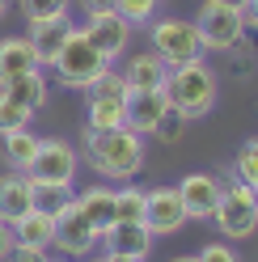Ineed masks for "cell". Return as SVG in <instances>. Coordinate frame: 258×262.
Instances as JSON below:
<instances>
[{
    "label": "cell",
    "mask_w": 258,
    "mask_h": 262,
    "mask_svg": "<svg viewBox=\"0 0 258 262\" xmlns=\"http://www.w3.org/2000/svg\"><path fill=\"white\" fill-rule=\"evenodd\" d=\"M106 68H110V59L89 42V34H85L80 26L68 30V38H63L59 55H55V63H51V72H55V80H59L63 89H89Z\"/></svg>",
    "instance_id": "cell-3"
},
{
    "label": "cell",
    "mask_w": 258,
    "mask_h": 262,
    "mask_svg": "<svg viewBox=\"0 0 258 262\" xmlns=\"http://www.w3.org/2000/svg\"><path fill=\"white\" fill-rule=\"evenodd\" d=\"M34 207V186H30V178L26 173H5L0 178V220L13 224V220H22L26 211Z\"/></svg>",
    "instance_id": "cell-16"
},
{
    "label": "cell",
    "mask_w": 258,
    "mask_h": 262,
    "mask_svg": "<svg viewBox=\"0 0 258 262\" xmlns=\"http://www.w3.org/2000/svg\"><path fill=\"white\" fill-rule=\"evenodd\" d=\"M212 5H229V9H241L246 0H212Z\"/></svg>",
    "instance_id": "cell-36"
},
{
    "label": "cell",
    "mask_w": 258,
    "mask_h": 262,
    "mask_svg": "<svg viewBox=\"0 0 258 262\" xmlns=\"http://www.w3.org/2000/svg\"><path fill=\"white\" fill-rule=\"evenodd\" d=\"M220 190H224V182H220L216 173H186L182 182H178L186 220H212V211L220 203Z\"/></svg>",
    "instance_id": "cell-13"
},
{
    "label": "cell",
    "mask_w": 258,
    "mask_h": 262,
    "mask_svg": "<svg viewBox=\"0 0 258 262\" xmlns=\"http://www.w3.org/2000/svg\"><path fill=\"white\" fill-rule=\"evenodd\" d=\"M241 17H246V30H258V0H246V5H241Z\"/></svg>",
    "instance_id": "cell-34"
},
{
    "label": "cell",
    "mask_w": 258,
    "mask_h": 262,
    "mask_svg": "<svg viewBox=\"0 0 258 262\" xmlns=\"http://www.w3.org/2000/svg\"><path fill=\"white\" fill-rule=\"evenodd\" d=\"M174 262H199V258L195 254H182V258H174Z\"/></svg>",
    "instance_id": "cell-37"
},
{
    "label": "cell",
    "mask_w": 258,
    "mask_h": 262,
    "mask_svg": "<svg viewBox=\"0 0 258 262\" xmlns=\"http://www.w3.org/2000/svg\"><path fill=\"white\" fill-rule=\"evenodd\" d=\"M0 93L26 110H42L47 106V76H42V68L26 72V76H9V80H0Z\"/></svg>",
    "instance_id": "cell-18"
},
{
    "label": "cell",
    "mask_w": 258,
    "mask_h": 262,
    "mask_svg": "<svg viewBox=\"0 0 258 262\" xmlns=\"http://www.w3.org/2000/svg\"><path fill=\"white\" fill-rule=\"evenodd\" d=\"M195 258H199V262H241V258H237V250H233V245H224V241L203 245V250H199Z\"/></svg>",
    "instance_id": "cell-29"
},
{
    "label": "cell",
    "mask_w": 258,
    "mask_h": 262,
    "mask_svg": "<svg viewBox=\"0 0 258 262\" xmlns=\"http://www.w3.org/2000/svg\"><path fill=\"white\" fill-rule=\"evenodd\" d=\"M72 199H76V207L85 211V220L98 228V233H106V228L115 224V190L110 186H89V190L72 194Z\"/></svg>",
    "instance_id": "cell-21"
},
{
    "label": "cell",
    "mask_w": 258,
    "mask_h": 262,
    "mask_svg": "<svg viewBox=\"0 0 258 262\" xmlns=\"http://www.w3.org/2000/svg\"><path fill=\"white\" fill-rule=\"evenodd\" d=\"M153 233L144 224H123V220H115L102 233V250H110V254H127V258H136V262H144L153 254Z\"/></svg>",
    "instance_id": "cell-15"
},
{
    "label": "cell",
    "mask_w": 258,
    "mask_h": 262,
    "mask_svg": "<svg viewBox=\"0 0 258 262\" xmlns=\"http://www.w3.org/2000/svg\"><path fill=\"white\" fill-rule=\"evenodd\" d=\"M80 144H85V161L102 178H136L144 169V136H136L132 127H110V131L85 127Z\"/></svg>",
    "instance_id": "cell-1"
},
{
    "label": "cell",
    "mask_w": 258,
    "mask_h": 262,
    "mask_svg": "<svg viewBox=\"0 0 258 262\" xmlns=\"http://www.w3.org/2000/svg\"><path fill=\"white\" fill-rule=\"evenodd\" d=\"M34 152H38V136H30V127L9 131V136H5V157H9V165L17 169V173H26V169H30Z\"/></svg>",
    "instance_id": "cell-22"
},
{
    "label": "cell",
    "mask_w": 258,
    "mask_h": 262,
    "mask_svg": "<svg viewBox=\"0 0 258 262\" xmlns=\"http://www.w3.org/2000/svg\"><path fill=\"white\" fill-rule=\"evenodd\" d=\"M102 245V233L85 220V211L76 207V199H68L55 211V245L51 250H63V258H89Z\"/></svg>",
    "instance_id": "cell-9"
},
{
    "label": "cell",
    "mask_w": 258,
    "mask_h": 262,
    "mask_svg": "<svg viewBox=\"0 0 258 262\" xmlns=\"http://www.w3.org/2000/svg\"><path fill=\"white\" fill-rule=\"evenodd\" d=\"M199 42L203 51H229L246 38V17H241V9H229V5H212V0H203L199 9Z\"/></svg>",
    "instance_id": "cell-8"
},
{
    "label": "cell",
    "mask_w": 258,
    "mask_h": 262,
    "mask_svg": "<svg viewBox=\"0 0 258 262\" xmlns=\"http://www.w3.org/2000/svg\"><path fill=\"white\" fill-rule=\"evenodd\" d=\"M30 119H34V110H26V106H17V102H9V97L0 93V136L30 127Z\"/></svg>",
    "instance_id": "cell-25"
},
{
    "label": "cell",
    "mask_w": 258,
    "mask_h": 262,
    "mask_svg": "<svg viewBox=\"0 0 258 262\" xmlns=\"http://www.w3.org/2000/svg\"><path fill=\"white\" fill-rule=\"evenodd\" d=\"M212 224L220 228V237H229V241H246L258 233V194L254 186L246 182H233L220 190V203L212 211Z\"/></svg>",
    "instance_id": "cell-5"
},
{
    "label": "cell",
    "mask_w": 258,
    "mask_h": 262,
    "mask_svg": "<svg viewBox=\"0 0 258 262\" xmlns=\"http://www.w3.org/2000/svg\"><path fill=\"white\" fill-rule=\"evenodd\" d=\"M26 178L38 182V186H68L72 190V182H76V152H72V144H63L55 136L38 140V152H34V161H30Z\"/></svg>",
    "instance_id": "cell-7"
},
{
    "label": "cell",
    "mask_w": 258,
    "mask_h": 262,
    "mask_svg": "<svg viewBox=\"0 0 258 262\" xmlns=\"http://www.w3.org/2000/svg\"><path fill=\"white\" fill-rule=\"evenodd\" d=\"M169 119H174V106H169L165 89H132L127 93V127L136 136H157Z\"/></svg>",
    "instance_id": "cell-11"
},
{
    "label": "cell",
    "mask_w": 258,
    "mask_h": 262,
    "mask_svg": "<svg viewBox=\"0 0 258 262\" xmlns=\"http://www.w3.org/2000/svg\"><path fill=\"white\" fill-rule=\"evenodd\" d=\"M13 250H17V237H13V224H5L0 220V262H5Z\"/></svg>",
    "instance_id": "cell-32"
},
{
    "label": "cell",
    "mask_w": 258,
    "mask_h": 262,
    "mask_svg": "<svg viewBox=\"0 0 258 262\" xmlns=\"http://www.w3.org/2000/svg\"><path fill=\"white\" fill-rule=\"evenodd\" d=\"M229 55H237V68H241V76H250V68H254V59H258V51H254V47H250L246 38H241L237 47H229Z\"/></svg>",
    "instance_id": "cell-30"
},
{
    "label": "cell",
    "mask_w": 258,
    "mask_h": 262,
    "mask_svg": "<svg viewBox=\"0 0 258 262\" xmlns=\"http://www.w3.org/2000/svg\"><path fill=\"white\" fill-rule=\"evenodd\" d=\"M30 186H34V207H38V211H51V216L72 199L68 186H38V182H30Z\"/></svg>",
    "instance_id": "cell-27"
},
{
    "label": "cell",
    "mask_w": 258,
    "mask_h": 262,
    "mask_svg": "<svg viewBox=\"0 0 258 262\" xmlns=\"http://www.w3.org/2000/svg\"><path fill=\"white\" fill-rule=\"evenodd\" d=\"M233 173H237V182L258 186V136L241 144V152L233 157Z\"/></svg>",
    "instance_id": "cell-24"
},
{
    "label": "cell",
    "mask_w": 258,
    "mask_h": 262,
    "mask_svg": "<svg viewBox=\"0 0 258 262\" xmlns=\"http://www.w3.org/2000/svg\"><path fill=\"white\" fill-rule=\"evenodd\" d=\"M254 194H258V186H254Z\"/></svg>",
    "instance_id": "cell-39"
},
{
    "label": "cell",
    "mask_w": 258,
    "mask_h": 262,
    "mask_svg": "<svg viewBox=\"0 0 258 262\" xmlns=\"http://www.w3.org/2000/svg\"><path fill=\"white\" fill-rule=\"evenodd\" d=\"M115 220L123 224H144V186H119L115 190Z\"/></svg>",
    "instance_id": "cell-23"
},
{
    "label": "cell",
    "mask_w": 258,
    "mask_h": 262,
    "mask_svg": "<svg viewBox=\"0 0 258 262\" xmlns=\"http://www.w3.org/2000/svg\"><path fill=\"white\" fill-rule=\"evenodd\" d=\"M5 9H9V0H0V17H5Z\"/></svg>",
    "instance_id": "cell-38"
},
{
    "label": "cell",
    "mask_w": 258,
    "mask_h": 262,
    "mask_svg": "<svg viewBox=\"0 0 258 262\" xmlns=\"http://www.w3.org/2000/svg\"><path fill=\"white\" fill-rule=\"evenodd\" d=\"M127 80L123 72L106 68L93 85L85 89V127L93 131H110V127H127Z\"/></svg>",
    "instance_id": "cell-4"
},
{
    "label": "cell",
    "mask_w": 258,
    "mask_h": 262,
    "mask_svg": "<svg viewBox=\"0 0 258 262\" xmlns=\"http://www.w3.org/2000/svg\"><path fill=\"white\" fill-rule=\"evenodd\" d=\"M182 224H186V207H182L178 186L144 190V228H148L153 237H174Z\"/></svg>",
    "instance_id": "cell-10"
},
{
    "label": "cell",
    "mask_w": 258,
    "mask_h": 262,
    "mask_svg": "<svg viewBox=\"0 0 258 262\" xmlns=\"http://www.w3.org/2000/svg\"><path fill=\"white\" fill-rule=\"evenodd\" d=\"M157 5H161V0H119V13L132 26H148L153 13H157Z\"/></svg>",
    "instance_id": "cell-28"
},
{
    "label": "cell",
    "mask_w": 258,
    "mask_h": 262,
    "mask_svg": "<svg viewBox=\"0 0 258 262\" xmlns=\"http://www.w3.org/2000/svg\"><path fill=\"white\" fill-rule=\"evenodd\" d=\"M68 30H72V13H59V17H42V21H30V47H34V55L42 68H51L55 55H59V47L63 38H68Z\"/></svg>",
    "instance_id": "cell-14"
},
{
    "label": "cell",
    "mask_w": 258,
    "mask_h": 262,
    "mask_svg": "<svg viewBox=\"0 0 258 262\" xmlns=\"http://www.w3.org/2000/svg\"><path fill=\"white\" fill-rule=\"evenodd\" d=\"M148 38H153V51L165 59V68H178V63L203 59V42H199L195 21H182V17L153 21V26H148Z\"/></svg>",
    "instance_id": "cell-6"
},
{
    "label": "cell",
    "mask_w": 258,
    "mask_h": 262,
    "mask_svg": "<svg viewBox=\"0 0 258 262\" xmlns=\"http://www.w3.org/2000/svg\"><path fill=\"white\" fill-rule=\"evenodd\" d=\"M13 237H17V245L51 250V245H55V216H51V211H38V207H30L22 220H13Z\"/></svg>",
    "instance_id": "cell-17"
},
{
    "label": "cell",
    "mask_w": 258,
    "mask_h": 262,
    "mask_svg": "<svg viewBox=\"0 0 258 262\" xmlns=\"http://www.w3.org/2000/svg\"><path fill=\"white\" fill-rule=\"evenodd\" d=\"M42 68L38 55H34V47H30V38L22 34H13L0 42V80H9V76H26V72H34Z\"/></svg>",
    "instance_id": "cell-20"
},
{
    "label": "cell",
    "mask_w": 258,
    "mask_h": 262,
    "mask_svg": "<svg viewBox=\"0 0 258 262\" xmlns=\"http://www.w3.org/2000/svg\"><path fill=\"white\" fill-rule=\"evenodd\" d=\"M26 21H42V17H59V13H72V0H17Z\"/></svg>",
    "instance_id": "cell-26"
},
{
    "label": "cell",
    "mask_w": 258,
    "mask_h": 262,
    "mask_svg": "<svg viewBox=\"0 0 258 262\" xmlns=\"http://www.w3.org/2000/svg\"><path fill=\"white\" fill-rule=\"evenodd\" d=\"M5 262H51V254H47V250H34V245H17Z\"/></svg>",
    "instance_id": "cell-31"
},
{
    "label": "cell",
    "mask_w": 258,
    "mask_h": 262,
    "mask_svg": "<svg viewBox=\"0 0 258 262\" xmlns=\"http://www.w3.org/2000/svg\"><path fill=\"white\" fill-rule=\"evenodd\" d=\"M80 9L85 13H110V9H119V0H80Z\"/></svg>",
    "instance_id": "cell-33"
},
{
    "label": "cell",
    "mask_w": 258,
    "mask_h": 262,
    "mask_svg": "<svg viewBox=\"0 0 258 262\" xmlns=\"http://www.w3.org/2000/svg\"><path fill=\"white\" fill-rule=\"evenodd\" d=\"M165 59H161L157 51H144V55H132V63L123 68V80L127 89H165Z\"/></svg>",
    "instance_id": "cell-19"
},
{
    "label": "cell",
    "mask_w": 258,
    "mask_h": 262,
    "mask_svg": "<svg viewBox=\"0 0 258 262\" xmlns=\"http://www.w3.org/2000/svg\"><path fill=\"white\" fill-rule=\"evenodd\" d=\"M80 30L89 34V42L98 47L106 59H119V55L127 51V42H132V21H127L119 9H110V13H89Z\"/></svg>",
    "instance_id": "cell-12"
},
{
    "label": "cell",
    "mask_w": 258,
    "mask_h": 262,
    "mask_svg": "<svg viewBox=\"0 0 258 262\" xmlns=\"http://www.w3.org/2000/svg\"><path fill=\"white\" fill-rule=\"evenodd\" d=\"M98 262H136V258H127V254H110V250H102V254H98Z\"/></svg>",
    "instance_id": "cell-35"
},
{
    "label": "cell",
    "mask_w": 258,
    "mask_h": 262,
    "mask_svg": "<svg viewBox=\"0 0 258 262\" xmlns=\"http://www.w3.org/2000/svg\"><path fill=\"white\" fill-rule=\"evenodd\" d=\"M165 93H169L174 114H178L182 123H195V119H203V114L216 106V97H220V76L207 68L203 59H190V63L169 68Z\"/></svg>",
    "instance_id": "cell-2"
}]
</instances>
